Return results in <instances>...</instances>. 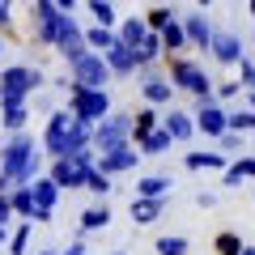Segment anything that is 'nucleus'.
Masks as SVG:
<instances>
[{
    "label": "nucleus",
    "mask_w": 255,
    "mask_h": 255,
    "mask_svg": "<svg viewBox=\"0 0 255 255\" xmlns=\"http://www.w3.org/2000/svg\"><path fill=\"white\" fill-rule=\"evenodd\" d=\"M115 255H124V251H115Z\"/></svg>",
    "instance_id": "12"
},
{
    "label": "nucleus",
    "mask_w": 255,
    "mask_h": 255,
    "mask_svg": "<svg viewBox=\"0 0 255 255\" xmlns=\"http://www.w3.org/2000/svg\"><path fill=\"white\" fill-rule=\"evenodd\" d=\"M26 243H30V226H21L17 234H13V243H9V251H13V255H26Z\"/></svg>",
    "instance_id": "5"
},
{
    "label": "nucleus",
    "mask_w": 255,
    "mask_h": 255,
    "mask_svg": "<svg viewBox=\"0 0 255 255\" xmlns=\"http://www.w3.org/2000/svg\"><path fill=\"white\" fill-rule=\"evenodd\" d=\"M243 255H255V247H243Z\"/></svg>",
    "instance_id": "9"
},
{
    "label": "nucleus",
    "mask_w": 255,
    "mask_h": 255,
    "mask_svg": "<svg viewBox=\"0 0 255 255\" xmlns=\"http://www.w3.org/2000/svg\"><path fill=\"white\" fill-rule=\"evenodd\" d=\"M0 243H4V234H0Z\"/></svg>",
    "instance_id": "11"
},
{
    "label": "nucleus",
    "mask_w": 255,
    "mask_h": 255,
    "mask_svg": "<svg viewBox=\"0 0 255 255\" xmlns=\"http://www.w3.org/2000/svg\"><path fill=\"white\" fill-rule=\"evenodd\" d=\"M107 221H111V213H107V209H90V213L81 217V226H85V230H102Z\"/></svg>",
    "instance_id": "2"
},
{
    "label": "nucleus",
    "mask_w": 255,
    "mask_h": 255,
    "mask_svg": "<svg viewBox=\"0 0 255 255\" xmlns=\"http://www.w3.org/2000/svg\"><path fill=\"white\" fill-rule=\"evenodd\" d=\"M9 221V200H0V226Z\"/></svg>",
    "instance_id": "7"
},
{
    "label": "nucleus",
    "mask_w": 255,
    "mask_h": 255,
    "mask_svg": "<svg viewBox=\"0 0 255 255\" xmlns=\"http://www.w3.org/2000/svg\"><path fill=\"white\" fill-rule=\"evenodd\" d=\"M166 187H170L166 179H145V183H140V196H162Z\"/></svg>",
    "instance_id": "6"
},
{
    "label": "nucleus",
    "mask_w": 255,
    "mask_h": 255,
    "mask_svg": "<svg viewBox=\"0 0 255 255\" xmlns=\"http://www.w3.org/2000/svg\"><path fill=\"white\" fill-rule=\"evenodd\" d=\"M43 255H55V251H43Z\"/></svg>",
    "instance_id": "10"
},
{
    "label": "nucleus",
    "mask_w": 255,
    "mask_h": 255,
    "mask_svg": "<svg viewBox=\"0 0 255 255\" xmlns=\"http://www.w3.org/2000/svg\"><path fill=\"white\" fill-rule=\"evenodd\" d=\"M157 255H187V238H157Z\"/></svg>",
    "instance_id": "1"
},
{
    "label": "nucleus",
    "mask_w": 255,
    "mask_h": 255,
    "mask_svg": "<svg viewBox=\"0 0 255 255\" xmlns=\"http://www.w3.org/2000/svg\"><path fill=\"white\" fill-rule=\"evenodd\" d=\"M132 217H136L140 226H145V221H153V217H157V204H153V200H140V204H132Z\"/></svg>",
    "instance_id": "3"
},
{
    "label": "nucleus",
    "mask_w": 255,
    "mask_h": 255,
    "mask_svg": "<svg viewBox=\"0 0 255 255\" xmlns=\"http://www.w3.org/2000/svg\"><path fill=\"white\" fill-rule=\"evenodd\" d=\"M217 255H243V243H238L234 234H221L217 238Z\"/></svg>",
    "instance_id": "4"
},
{
    "label": "nucleus",
    "mask_w": 255,
    "mask_h": 255,
    "mask_svg": "<svg viewBox=\"0 0 255 255\" xmlns=\"http://www.w3.org/2000/svg\"><path fill=\"white\" fill-rule=\"evenodd\" d=\"M64 255H85V247H81V243H73V247H68Z\"/></svg>",
    "instance_id": "8"
}]
</instances>
